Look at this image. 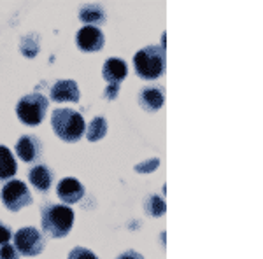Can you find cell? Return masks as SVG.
I'll use <instances>...</instances> for the list:
<instances>
[{"label": "cell", "mask_w": 263, "mask_h": 259, "mask_svg": "<svg viewBox=\"0 0 263 259\" xmlns=\"http://www.w3.org/2000/svg\"><path fill=\"white\" fill-rule=\"evenodd\" d=\"M167 58H165V48L163 46H147L137 51L134 56V67L139 77L153 81L158 79L165 72Z\"/></svg>", "instance_id": "6da1fadb"}, {"label": "cell", "mask_w": 263, "mask_h": 259, "mask_svg": "<svg viewBox=\"0 0 263 259\" xmlns=\"http://www.w3.org/2000/svg\"><path fill=\"white\" fill-rule=\"evenodd\" d=\"M51 126L63 142H78L83 137L86 125L79 112L72 109H57L51 114Z\"/></svg>", "instance_id": "7a4b0ae2"}, {"label": "cell", "mask_w": 263, "mask_h": 259, "mask_svg": "<svg viewBox=\"0 0 263 259\" xmlns=\"http://www.w3.org/2000/svg\"><path fill=\"white\" fill-rule=\"evenodd\" d=\"M74 224V212L65 205H48L42 209V229L53 238L67 236Z\"/></svg>", "instance_id": "3957f363"}, {"label": "cell", "mask_w": 263, "mask_h": 259, "mask_svg": "<svg viewBox=\"0 0 263 259\" xmlns=\"http://www.w3.org/2000/svg\"><path fill=\"white\" fill-rule=\"evenodd\" d=\"M46 110H48V100L41 93H32V95L23 96L16 105L18 119L30 126L41 125L46 116Z\"/></svg>", "instance_id": "277c9868"}, {"label": "cell", "mask_w": 263, "mask_h": 259, "mask_svg": "<svg viewBox=\"0 0 263 259\" xmlns=\"http://www.w3.org/2000/svg\"><path fill=\"white\" fill-rule=\"evenodd\" d=\"M2 203L7 210L18 212L32 203L30 191L21 181H9L2 189Z\"/></svg>", "instance_id": "5b68a950"}, {"label": "cell", "mask_w": 263, "mask_h": 259, "mask_svg": "<svg viewBox=\"0 0 263 259\" xmlns=\"http://www.w3.org/2000/svg\"><path fill=\"white\" fill-rule=\"evenodd\" d=\"M14 245L23 256H39L44 249V240L35 228H21L14 235Z\"/></svg>", "instance_id": "8992f818"}, {"label": "cell", "mask_w": 263, "mask_h": 259, "mask_svg": "<svg viewBox=\"0 0 263 259\" xmlns=\"http://www.w3.org/2000/svg\"><path fill=\"white\" fill-rule=\"evenodd\" d=\"M76 42H78V48L84 51V53H95L100 51L104 46V33L100 28L97 27H83L81 30L76 35Z\"/></svg>", "instance_id": "52a82bcc"}, {"label": "cell", "mask_w": 263, "mask_h": 259, "mask_svg": "<svg viewBox=\"0 0 263 259\" xmlns=\"http://www.w3.org/2000/svg\"><path fill=\"white\" fill-rule=\"evenodd\" d=\"M57 193L62 202L70 205V203H78L84 196V186L74 177H67V179H62L58 182Z\"/></svg>", "instance_id": "ba28073f"}, {"label": "cell", "mask_w": 263, "mask_h": 259, "mask_svg": "<svg viewBox=\"0 0 263 259\" xmlns=\"http://www.w3.org/2000/svg\"><path fill=\"white\" fill-rule=\"evenodd\" d=\"M41 152H42L41 140L37 137H33V135H23V137L16 142V154L23 161H27V163L39 158Z\"/></svg>", "instance_id": "9c48e42d"}, {"label": "cell", "mask_w": 263, "mask_h": 259, "mask_svg": "<svg viewBox=\"0 0 263 259\" xmlns=\"http://www.w3.org/2000/svg\"><path fill=\"white\" fill-rule=\"evenodd\" d=\"M49 95L53 102H78L81 93H79L78 83L67 79V81H58V83L51 88Z\"/></svg>", "instance_id": "30bf717a"}, {"label": "cell", "mask_w": 263, "mask_h": 259, "mask_svg": "<svg viewBox=\"0 0 263 259\" xmlns=\"http://www.w3.org/2000/svg\"><path fill=\"white\" fill-rule=\"evenodd\" d=\"M126 72H128V67H126L125 62L120 60V58H109V60L104 63L102 75L111 84H120L121 81L126 77Z\"/></svg>", "instance_id": "8fae6325"}, {"label": "cell", "mask_w": 263, "mask_h": 259, "mask_svg": "<svg viewBox=\"0 0 263 259\" xmlns=\"http://www.w3.org/2000/svg\"><path fill=\"white\" fill-rule=\"evenodd\" d=\"M28 179H30L32 186L37 191L46 193V191H49L51 184H53V172H51V168H48L46 165H37V167H33L30 170Z\"/></svg>", "instance_id": "7c38bea8"}, {"label": "cell", "mask_w": 263, "mask_h": 259, "mask_svg": "<svg viewBox=\"0 0 263 259\" xmlns=\"http://www.w3.org/2000/svg\"><path fill=\"white\" fill-rule=\"evenodd\" d=\"M165 102V95L160 88H146V90L141 91L139 95V104L144 110H149V112H155L163 105Z\"/></svg>", "instance_id": "4fadbf2b"}, {"label": "cell", "mask_w": 263, "mask_h": 259, "mask_svg": "<svg viewBox=\"0 0 263 259\" xmlns=\"http://www.w3.org/2000/svg\"><path fill=\"white\" fill-rule=\"evenodd\" d=\"M79 19L86 23V27H95V25H102L105 21V11L102 9L99 4H86L79 11Z\"/></svg>", "instance_id": "5bb4252c"}, {"label": "cell", "mask_w": 263, "mask_h": 259, "mask_svg": "<svg viewBox=\"0 0 263 259\" xmlns=\"http://www.w3.org/2000/svg\"><path fill=\"white\" fill-rule=\"evenodd\" d=\"M16 160L6 146H0V181L11 179L16 173Z\"/></svg>", "instance_id": "9a60e30c"}, {"label": "cell", "mask_w": 263, "mask_h": 259, "mask_svg": "<svg viewBox=\"0 0 263 259\" xmlns=\"http://www.w3.org/2000/svg\"><path fill=\"white\" fill-rule=\"evenodd\" d=\"M107 133V121L104 117H93L91 123L86 128V137L90 142H99L100 138L105 137Z\"/></svg>", "instance_id": "2e32d148"}, {"label": "cell", "mask_w": 263, "mask_h": 259, "mask_svg": "<svg viewBox=\"0 0 263 259\" xmlns=\"http://www.w3.org/2000/svg\"><path fill=\"white\" fill-rule=\"evenodd\" d=\"M21 53L27 58H33L37 53H39V39L33 35H27L21 39V46H20Z\"/></svg>", "instance_id": "e0dca14e"}, {"label": "cell", "mask_w": 263, "mask_h": 259, "mask_svg": "<svg viewBox=\"0 0 263 259\" xmlns=\"http://www.w3.org/2000/svg\"><path fill=\"white\" fill-rule=\"evenodd\" d=\"M146 210L149 212L151 215H155V217H160V215L165 214V202L160 196H156V194H153L146 200Z\"/></svg>", "instance_id": "ac0fdd59"}, {"label": "cell", "mask_w": 263, "mask_h": 259, "mask_svg": "<svg viewBox=\"0 0 263 259\" xmlns=\"http://www.w3.org/2000/svg\"><path fill=\"white\" fill-rule=\"evenodd\" d=\"M69 259H99V257H97L90 249L76 247V249H72V250H70Z\"/></svg>", "instance_id": "d6986e66"}, {"label": "cell", "mask_w": 263, "mask_h": 259, "mask_svg": "<svg viewBox=\"0 0 263 259\" xmlns=\"http://www.w3.org/2000/svg\"><path fill=\"white\" fill-rule=\"evenodd\" d=\"M160 165V160L158 158H153V160H147V161H142V163H139L135 170H137L139 173H147V172H153V170H156Z\"/></svg>", "instance_id": "ffe728a7"}, {"label": "cell", "mask_w": 263, "mask_h": 259, "mask_svg": "<svg viewBox=\"0 0 263 259\" xmlns=\"http://www.w3.org/2000/svg\"><path fill=\"white\" fill-rule=\"evenodd\" d=\"M0 259H20V254L12 245H2L0 247Z\"/></svg>", "instance_id": "44dd1931"}, {"label": "cell", "mask_w": 263, "mask_h": 259, "mask_svg": "<svg viewBox=\"0 0 263 259\" xmlns=\"http://www.w3.org/2000/svg\"><path fill=\"white\" fill-rule=\"evenodd\" d=\"M11 240V229L4 223H0V245H7Z\"/></svg>", "instance_id": "7402d4cb"}, {"label": "cell", "mask_w": 263, "mask_h": 259, "mask_svg": "<svg viewBox=\"0 0 263 259\" xmlns=\"http://www.w3.org/2000/svg\"><path fill=\"white\" fill-rule=\"evenodd\" d=\"M118 91H120V84H109L104 95H105V98L114 100V98H116V95H118Z\"/></svg>", "instance_id": "603a6c76"}, {"label": "cell", "mask_w": 263, "mask_h": 259, "mask_svg": "<svg viewBox=\"0 0 263 259\" xmlns=\"http://www.w3.org/2000/svg\"><path fill=\"white\" fill-rule=\"evenodd\" d=\"M118 259H144V257L139 252H135V250H126V252L121 254Z\"/></svg>", "instance_id": "cb8c5ba5"}]
</instances>
